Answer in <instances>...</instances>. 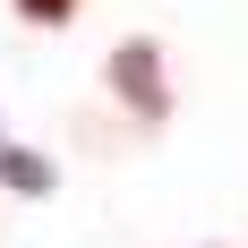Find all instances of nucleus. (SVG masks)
I'll return each mask as SVG.
<instances>
[{"label":"nucleus","instance_id":"nucleus-1","mask_svg":"<svg viewBox=\"0 0 248 248\" xmlns=\"http://www.w3.org/2000/svg\"><path fill=\"white\" fill-rule=\"evenodd\" d=\"M111 86H120V103L137 120H163L171 111V94H163V51L154 43H120L111 51Z\"/></svg>","mask_w":248,"mask_h":248},{"label":"nucleus","instance_id":"nucleus-2","mask_svg":"<svg viewBox=\"0 0 248 248\" xmlns=\"http://www.w3.org/2000/svg\"><path fill=\"white\" fill-rule=\"evenodd\" d=\"M17 9H26V17H34V26H60V17H69V9H77V0H17Z\"/></svg>","mask_w":248,"mask_h":248}]
</instances>
